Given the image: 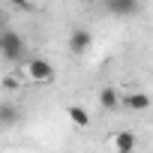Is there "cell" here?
I'll use <instances>...</instances> for the list:
<instances>
[{
	"mask_svg": "<svg viewBox=\"0 0 153 153\" xmlns=\"http://www.w3.org/2000/svg\"><path fill=\"white\" fill-rule=\"evenodd\" d=\"M0 57L9 63H21L24 60V39L15 30H0Z\"/></svg>",
	"mask_w": 153,
	"mask_h": 153,
	"instance_id": "obj_1",
	"label": "cell"
},
{
	"mask_svg": "<svg viewBox=\"0 0 153 153\" xmlns=\"http://www.w3.org/2000/svg\"><path fill=\"white\" fill-rule=\"evenodd\" d=\"M24 69H27V78L36 81V84H48V81H54V66H51V60H45V57H33V60H27Z\"/></svg>",
	"mask_w": 153,
	"mask_h": 153,
	"instance_id": "obj_2",
	"label": "cell"
},
{
	"mask_svg": "<svg viewBox=\"0 0 153 153\" xmlns=\"http://www.w3.org/2000/svg\"><path fill=\"white\" fill-rule=\"evenodd\" d=\"M90 45H93V36H90V30H84V27H75V30L69 33V51H72L75 57L87 54V51H90Z\"/></svg>",
	"mask_w": 153,
	"mask_h": 153,
	"instance_id": "obj_3",
	"label": "cell"
},
{
	"mask_svg": "<svg viewBox=\"0 0 153 153\" xmlns=\"http://www.w3.org/2000/svg\"><path fill=\"white\" fill-rule=\"evenodd\" d=\"M105 9L117 18H126V15L138 12V0H105Z\"/></svg>",
	"mask_w": 153,
	"mask_h": 153,
	"instance_id": "obj_4",
	"label": "cell"
},
{
	"mask_svg": "<svg viewBox=\"0 0 153 153\" xmlns=\"http://www.w3.org/2000/svg\"><path fill=\"white\" fill-rule=\"evenodd\" d=\"M111 141H114V150L117 153H135V147H138V138H135L132 129H120Z\"/></svg>",
	"mask_w": 153,
	"mask_h": 153,
	"instance_id": "obj_5",
	"label": "cell"
},
{
	"mask_svg": "<svg viewBox=\"0 0 153 153\" xmlns=\"http://www.w3.org/2000/svg\"><path fill=\"white\" fill-rule=\"evenodd\" d=\"M66 117L72 120V126H78V129H87L90 126V111L84 105H69L66 108Z\"/></svg>",
	"mask_w": 153,
	"mask_h": 153,
	"instance_id": "obj_6",
	"label": "cell"
},
{
	"mask_svg": "<svg viewBox=\"0 0 153 153\" xmlns=\"http://www.w3.org/2000/svg\"><path fill=\"white\" fill-rule=\"evenodd\" d=\"M123 108H126V111H147V108H150V96L135 90V93H129V96L123 99Z\"/></svg>",
	"mask_w": 153,
	"mask_h": 153,
	"instance_id": "obj_7",
	"label": "cell"
},
{
	"mask_svg": "<svg viewBox=\"0 0 153 153\" xmlns=\"http://www.w3.org/2000/svg\"><path fill=\"white\" fill-rule=\"evenodd\" d=\"M99 105H102L105 111H117V108H120L117 90H114V87H102V90H99Z\"/></svg>",
	"mask_w": 153,
	"mask_h": 153,
	"instance_id": "obj_8",
	"label": "cell"
},
{
	"mask_svg": "<svg viewBox=\"0 0 153 153\" xmlns=\"http://www.w3.org/2000/svg\"><path fill=\"white\" fill-rule=\"evenodd\" d=\"M15 120H18V108L9 105V102H3V105H0V123L9 126V123H15Z\"/></svg>",
	"mask_w": 153,
	"mask_h": 153,
	"instance_id": "obj_9",
	"label": "cell"
},
{
	"mask_svg": "<svg viewBox=\"0 0 153 153\" xmlns=\"http://www.w3.org/2000/svg\"><path fill=\"white\" fill-rule=\"evenodd\" d=\"M18 84H21V81L12 78V75H6V78H3V87H6V90H18Z\"/></svg>",
	"mask_w": 153,
	"mask_h": 153,
	"instance_id": "obj_10",
	"label": "cell"
},
{
	"mask_svg": "<svg viewBox=\"0 0 153 153\" xmlns=\"http://www.w3.org/2000/svg\"><path fill=\"white\" fill-rule=\"evenodd\" d=\"M12 6H27V0H9Z\"/></svg>",
	"mask_w": 153,
	"mask_h": 153,
	"instance_id": "obj_11",
	"label": "cell"
},
{
	"mask_svg": "<svg viewBox=\"0 0 153 153\" xmlns=\"http://www.w3.org/2000/svg\"><path fill=\"white\" fill-rule=\"evenodd\" d=\"M0 24H3V12H0Z\"/></svg>",
	"mask_w": 153,
	"mask_h": 153,
	"instance_id": "obj_12",
	"label": "cell"
}]
</instances>
